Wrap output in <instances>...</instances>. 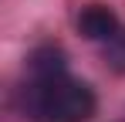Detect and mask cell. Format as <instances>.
Instances as JSON below:
<instances>
[{
  "label": "cell",
  "instance_id": "obj_1",
  "mask_svg": "<svg viewBox=\"0 0 125 122\" xmlns=\"http://www.w3.org/2000/svg\"><path fill=\"white\" fill-rule=\"evenodd\" d=\"M98 109L91 85L68 71L31 78L24 88V112L34 122H88Z\"/></svg>",
  "mask_w": 125,
  "mask_h": 122
},
{
  "label": "cell",
  "instance_id": "obj_2",
  "mask_svg": "<svg viewBox=\"0 0 125 122\" xmlns=\"http://www.w3.org/2000/svg\"><path fill=\"white\" fill-rule=\"evenodd\" d=\"M78 31H81L88 41L108 44V41L122 31V24H118V17H115L112 7H105V3H88L81 14H78Z\"/></svg>",
  "mask_w": 125,
  "mask_h": 122
},
{
  "label": "cell",
  "instance_id": "obj_3",
  "mask_svg": "<svg viewBox=\"0 0 125 122\" xmlns=\"http://www.w3.org/2000/svg\"><path fill=\"white\" fill-rule=\"evenodd\" d=\"M68 71V58L58 44H44L31 54V78H44V75H58Z\"/></svg>",
  "mask_w": 125,
  "mask_h": 122
},
{
  "label": "cell",
  "instance_id": "obj_4",
  "mask_svg": "<svg viewBox=\"0 0 125 122\" xmlns=\"http://www.w3.org/2000/svg\"><path fill=\"white\" fill-rule=\"evenodd\" d=\"M105 61H108L115 71H122V75H125V31H118L115 37L105 44Z\"/></svg>",
  "mask_w": 125,
  "mask_h": 122
}]
</instances>
